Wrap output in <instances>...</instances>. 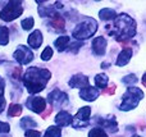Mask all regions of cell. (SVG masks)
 <instances>
[{
	"mask_svg": "<svg viewBox=\"0 0 146 137\" xmlns=\"http://www.w3.org/2000/svg\"><path fill=\"white\" fill-rule=\"evenodd\" d=\"M51 73L48 69L37 68V67H30L23 74V83L27 89L28 94L33 95L41 92L45 89L46 83L49 82Z\"/></svg>",
	"mask_w": 146,
	"mask_h": 137,
	"instance_id": "6da1fadb",
	"label": "cell"
},
{
	"mask_svg": "<svg viewBox=\"0 0 146 137\" xmlns=\"http://www.w3.org/2000/svg\"><path fill=\"white\" fill-rule=\"evenodd\" d=\"M114 26L117 28V41H126L136 35V22L128 14L122 13L114 19Z\"/></svg>",
	"mask_w": 146,
	"mask_h": 137,
	"instance_id": "7a4b0ae2",
	"label": "cell"
},
{
	"mask_svg": "<svg viewBox=\"0 0 146 137\" xmlns=\"http://www.w3.org/2000/svg\"><path fill=\"white\" fill-rule=\"evenodd\" d=\"M142 97H144V92L141 89L135 86L128 87L126 94L122 96V104L119 105V109L122 112H128V110L135 109L142 100Z\"/></svg>",
	"mask_w": 146,
	"mask_h": 137,
	"instance_id": "3957f363",
	"label": "cell"
},
{
	"mask_svg": "<svg viewBox=\"0 0 146 137\" xmlns=\"http://www.w3.org/2000/svg\"><path fill=\"white\" fill-rule=\"evenodd\" d=\"M96 31H98V22L90 17L76 26V28L72 32V36L76 40H86L95 35Z\"/></svg>",
	"mask_w": 146,
	"mask_h": 137,
	"instance_id": "277c9868",
	"label": "cell"
},
{
	"mask_svg": "<svg viewBox=\"0 0 146 137\" xmlns=\"http://www.w3.org/2000/svg\"><path fill=\"white\" fill-rule=\"evenodd\" d=\"M21 4V1H9L0 12V18L5 22H12L13 19L22 15L23 7Z\"/></svg>",
	"mask_w": 146,
	"mask_h": 137,
	"instance_id": "5b68a950",
	"label": "cell"
},
{
	"mask_svg": "<svg viewBox=\"0 0 146 137\" xmlns=\"http://www.w3.org/2000/svg\"><path fill=\"white\" fill-rule=\"evenodd\" d=\"M91 114L90 107H83L77 112V114L72 118V124L74 128H85L88 124V118Z\"/></svg>",
	"mask_w": 146,
	"mask_h": 137,
	"instance_id": "8992f818",
	"label": "cell"
},
{
	"mask_svg": "<svg viewBox=\"0 0 146 137\" xmlns=\"http://www.w3.org/2000/svg\"><path fill=\"white\" fill-rule=\"evenodd\" d=\"M13 56H14V59L18 62V63L23 66V64H28L30 62H32V59H33V53L27 48V46L19 45V46L17 48V50L14 51Z\"/></svg>",
	"mask_w": 146,
	"mask_h": 137,
	"instance_id": "52a82bcc",
	"label": "cell"
},
{
	"mask_svg": "<svg viewBox=\"0 0 146 137\" xmlns=\"http://www.w3.org/2000/svg\"><path fill=\"white\" fill-rule=\"evenodd\" d=\"M46 101L50 103L51 107H55V105L56 107H62V105H64L68 101V95H67L66 92L60 91V90L55 89L48 95Z\"/></svg>",
	"mask_w": 146,
	"mask_h": 137,
	"instance_id": "ba28073f",
	"label": "cell"
},
{
	"mask_svg": "<svg viewBox=\"0 0 146 137\" xmlns=\"http://www.w3.org/2000/svg\"><path fill=\"white\" fill-rule=\"evenodd\" d=\"M26 107L30 110H32V112L37 113V114H41V113L46 109V100L40 96L28 97V100L26 101Z\"/></svg>",
	"mask_w": 146,
	"mask_h": 137,
	"instance_id": "9c48e42d",
	"label": "cell"
},
{
	"mask_svg": "<svg viewBox=\"0 0 146 137\" xmlns=\"http://www.w3.org/2000/svg\"><path fill=\"white\" fill-rule=\"evenodd\" d=\"M100 96V90L98 87H94V86H87L85 89L80 90V97L86 101H94L96 100L98 97Z\"/></svg>",
	"mask_w": 146,
	"mask_h": 137,
	"instance_id": "30bf717a",
	"label": "cell"
},
{
	"mask_svg": "<svg viewBox=\"0 0 146 137\" xmlns=\"http://www.w3.org/2000/svg\"><path fill=\"white\" fill-rule=\"evenodd\" d=\"M106 46H108V41L103 36H98L92 40V51L96 55L103 56L106 51Z\"/></svg>",
	"mask_w": 146,
	"mask_h": 137,
	"instance_id": "8fae6325",
	"label": "cell"
},
{
	"mask_svg": "<svg viewBox=\"0 0 146 137\" xmlns=\"http://www.w3.org/2000/svg\"><path fill=\"white\" fill-rule=\"evenodd\" d=\"M68 85L73 89H76V87H78V89H85V87L90 86L88 85V77L83 76V74H76V76H73L71 79H69Z\"/></svg>",
	"mask_w": 146,
	"mask_h": 137,
	"instance_id": "7c38bea8",
	"label": "cell"
},
{
	"mask_svg": "<svg viewBox=\"0 0 146 137\" xmlns=\"http://www.w3.org/2000/svg\"><path fill=\"white\" fill-rule=\"evenodd\" d=\"M72 115L69 114L68 112L66 110H62L56 114L55 117V123L58 124V127H66V126H69L72 124Z\"/></svg>",
	"mask_w": 146,
	"mask_h": 137,
	"instance_id": "4fadbf2b",
	"label": "cell"
},
{
	"mask_svg": "<svg viewBox=\"0 0 146 137\" xmlns=\"http://www.w3.org/2000/svg\"><path fill=\"white\" fill-rule=\"evenodd\" d=\"M132 58V49L131 48H124L123 50L119 53L118 58H117V66L118 67H124L126 64H128V62Z\"/></svg>",
	"mask_w": 146,
	"mask_h": 137,
	"instance_id": "5bb4252c",
	"label": "cell"
},
{
	"mask_svg": "<svg viewBox=\"0 0 146 137\" xmlns=\"http://www.w3.org/2000/svg\"><path fill=\"white\" fill-rule=\"evenodd\" d=\"M27 42L32 49H38L40 48L41 44H42V33H41V31H38V30L33 31V32L28 36Z\"/></svg>",
	"mask_w": 146,
	"mask_h": 137,
	"instance_id": "9a60e30c",
	"label": "cell"
},
{
	"mask_svg": "<svg viewBox=\"0 0 146 137\" xmlns=\"http://www.w3.org/2000/svg\"><path fill=\"white\" fill-rule=\"evenodd\" d=\"M100 124H101V127H103V130H106L111 133L118 131V123H117L115 118H114L113 115H111L110 118H106V119H101Z\"/></svg>",
	"mask_w": 146,
	"mask_h": 137,
	"instance_id": "2e32d148",
	"label": "cell"
},
{
	"mask_svg": "<svg viewBox=\"0 0 146 137\" xmlns=\"http://www.w3.org/2000/svg\"><path fill=\"white\" fill-rule=\"evenodd\" d=\"M99 17L103 21H110V19H115L117 13L114 9H109V8H104L99 12Z\"/></svg>",
	"mask_w": 146,
	"mask_h": 137,
	"instance_id": "e0dca14e",
	"label": "cell"
},
{
	"mask_svg": "<svg viewBox=\"0 0 146 137\" xmlns=\"http://www.w3.org/2000/svg\"><path fill=\"white\" fill-rule=\"evenodd\" d=\"M69 44V37L68 36H59L55 41H54V45L56 46L58 51H63L67 49V45Z\"/></svg>",
	"mask_w": 146,
	"mask_h": 137,
	"instance_id": "ac0fdd59",
	"label": "cell"
},
{
	"mask_svg": "<svg viewBox=\"0 0 146 137\" xmlns=\"http://www.w3.org/2000/svg\"><path fill=\"white\" fill-rule=\"evenodd\" d=\"M109 82V78L106 74L104 73H100V74H96L95 77V83H96V87L98 89H105L106 85Z\"/></svg>",
	"mask_w": 146,
	"mask_h": 137,
	"instance_id": "d6986e66",
	"label": "cell"
},
{
	"mask_svg": "<svg viewBox=\"0 0 146 137\" xmlns=\"http://www.w3.org/2000/svg\"><path fill=\"white\" fill-rule=\"evenodd\" d=\"M9 42V30L5 26H1L0 27V45L5 46Z\"/></svg>",
	"mask_w": 146,
	"mask_h": 137,
	"instance_id": "ffe728a7",
	"label": "cell"
},
{
	"mask_svg": "<svg viewBox=\"0 0 146 137\" xmlns=\"http://www.w3.org/2000/svg\"><path fill=\"white\" fill-rule=\"evenodd\" d=\"M21 127L28 131V130H31V128L37 127V123H36L31 117H25V118H22V120H21Z\"/></svg>",
	"mask_w": 146,
	"mask_h": 137,
	"instance_id": "44dd1931",
	"label": "cell"
},
{
	"mask_svg": "<svg viewBox=\"0 0 146 137\" xmlns=\"http://www.w3.org/2000/svg\"><path fill=\"white\" fill-rule=\"evenodd\" d=\"M51 26H54L58 30H63L64 26H66V21L60 14H55L53 17V19H51Z\"/></svg>",
	"mask_w": 146,
	"mask_h": 137,
	"instance_id": "7402d4cb",
	"label": "cell"
},
{
	"mask_svg": "<svg viewBox=\"0 0 146 137\" xmlns=\"http://www.w3.org/2000/svg\"><path fill=\"white\" fill-rule=\"evenodd\" d=\"M62 136V130L56 126H50V127L46 130L44 137H60Z\"/></svg>",
	"mask_w": 146,
	"mask_h": 137,
	"instance_id": "603a6c76",
	"label": "cell"
},
{
	"mask_svg": "<svg viewBox=\"0 0 146 137\" xmlns=\"http://www.w3.org/2000/svg\"><path fill=\"white\" fill-rule=\"evenodd\" d=\"M22 114V107L19 104H12L8 109V115L9 117H18Z\"/></svg>",
	"mask_w": 146,
	"mask_h": 137,
	"instance_id": "cb8c5ba5",
	"label": "cell"
},
{
	"mask_svg": "<svg viewBox=\"0 0 146 137\" xmlns=\"http://www.w3.org/2000/svg\"><path fill=\"white\" fill-rule=\"evenodd\" d=\"M88 137H108V135H106V132L103 130V128L95 127L88 132Z\"/></svg>",
	"mask_w": 146,
	"mask_h": 137,
	"instance_id": "d4e9b609",
	"label": "cell"
},
{
	"mask_svg": "<svg viewBox=\"0 0 146 137\" xmlns=\"http://www.w3.org/2000/svg\"><path fill=\"white\" fill-rule=\"evenodd\" d=\"M33 18L32 17H30V18H26V19H23L22 21V28L23 30H26V31H30L31 28L33 27Z\"/></svg>",
	"mask_w": 146,
	"mask_h": 137,
	"instance_id": "484cf974",
	"label": "cell"
},
{
	"mask_svg": "<svg viewBox=\"0 0 146 137\" xmlns=\"http://www.w3.org/2000/svg\"><path fill=\"white\" fill-rule=\"evenodd\" d=\"M51 56H53V49H51L50 46H46V48L44 49L42 54H41V59H42V60H50Z\"/></svg>",
	"mask_w": 146,
	"mask_h": 137,
	"instance_id": "4316f807",
	"label": "cell"
},
{
	"mask_svg": "<svg viewBox=\"0 0 146 137\" xmlns=\"http://www.w3.org/2000/svg\"><path fill=\"white\" fill-rule=\"evenodd\" d=\"M122 81L124 82V83H128V85H131V83H136L137 82V77L135 76V74H129V76H127V77H124Z\"/></svg>",
	"mask_w": 146,
	"mask_h": 137,
	"instance_id": "83f0119b",
	"label": "cell"
},
{
	"mask_svg": "<svg viewBox=\"0 0 146 137\" xmlns=\"http://www.w3.org/2000/svg\"><path fill=\"white\" fill-rule=\"evenodd\" d=\"M10 131V126L5 122H0V133H8Z\"/></svg>",
	"mask_w": 146,
	"mask_h": 137,
	"instance_id": "f1b7e54d",
	"label": "cell"
},
{
	"mask_svg": "<svg viewBox=\"0 0 146 137\" xmlns=\"http://www.w3.org/2000/svg\"><path fill=\"white\" fill-rule=\"evenodd\" d=\"M26 136L27 137H41V133H40V131L28 130V131H26Z\"/></svg>",
	"mask_w": 146,
	"mask_h": 137,
	"instance_id": "f546056e",
	"label": "cell"
},
{
	"mask_svg": "<svg viewBox=\"0 0 146 137\" xmlns=\"http://www.w3.org/2000/svg\"><path fill=\"white\" fill-rule=\"evenodd\" d=\"M4 90H5V81L3 78H0V97H3V95H4Z\"/></svg>",
	"mask_w": 146,
	"mask_h": 137,
	"instance_id": "4dcf8cb0",
	"label": "cell"
},
{
	"mask_svg": "<svg viewBox=\"0 0 146 137\" xmlns=\"http://www.w3.org/2000/svg\"><path fill=\"white\" fill-rule=\"evenodd\" d=\"M21 73H22V68H21V67H17V68L14 69V72H13V77H14V78H19Z\"/></svg>",
	"mask_w": 146,
	"mask_h": 137,
	"instance_id": "1f68e13d",
	"label": "cell"
},
{
	"mask_svg": "<svg viewBox=\"0 0 146 137\" xmlns=\"http://www.w3.org/2000/svg\"><path fill=\"white\" fill-rule=\"evenodd\" d=\"M5 105H7V101H5L4 97H0V113L5 109Z\"/></svg>",
	"mask_w": 146,
	"mask_h": 137,
	"instance_id": "d6a6232c",
	"label": "cell"
},
{
	"mask_svg": "<svg viewBox=\"0 0 146 137\" xmlns=\"http://www.w3.org/2000/svg\"><path fill=\"white\" fill-rule=\"evenodd\" d=\"M114 91H115V85H111L110 89L106 90V92H108L109 95H113V94H114Z\"/></svg>",
	"mask_w": 146,
	"mask_h": 137,
	"instance_id": "836d02e7",
	"label": "cell"
},
{
	"mask_svg": "<svg viewBox=\"0 0 146 137\" xmlns=\"http://www.w3.org/2000/svg\"><path fill=\"white\" fill-rule=\"evenodd\" d=\"M109 66H110V63H103L101 64V68H108Z\"/></svg>",
	"mask_w": 146,
	"mask_h": 137,
	"instance_id": "e575fe53",
	"label": "cell"
},
{
	"mask_svg": "<svg viewBox=\"0 0 146 137\" xmlns=\"http://www.w3.org/2000/svg\"><path fill=\"white\" fill-rule=\"evenodd\" d=\"M142 83H144L145 86H146V73L144 74V77H142Z\"/></svg>",
	"mask_w": 146,
	"mask_h": 137,
	"instance_id": "d590c367",
	"label": "cell"
},
{
	"mask_svg": "<svg viewBox=\"0 0 146 137\" xmlns=\"http://www.w3.org/2000/svg\"><path fill=\"white\" fill-rule=\"evenodd\" d=\"M132 137H140L139 135H133V136H132Z\"/></svg>",
	"mask_w": 146,
	"mask_h": 137,
	"instance_id": "8d00e7d4",
	"label": "cell"
}]
</instances>
